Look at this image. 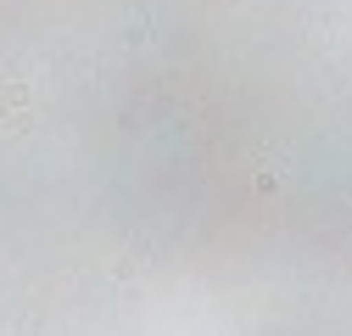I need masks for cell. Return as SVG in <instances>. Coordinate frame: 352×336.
Instances as JSON below:
<instances>
[{
	"mask_svg": "<svg viewBox=\"0 0 352 336\" xmlns=\"http://www.w3.org/2000/svg\"><path fill=\"white\" fill-rule=\"evenodd\" d=\"M285 185V174H280V168H263V174H257V191L263 196H269V191H280Z\"/></svg>",
	"mask_w": 352,
	"mask_h": 336,
	"instance_id": "6da1fadb",
	"label": "cell"
}]
</instances>
